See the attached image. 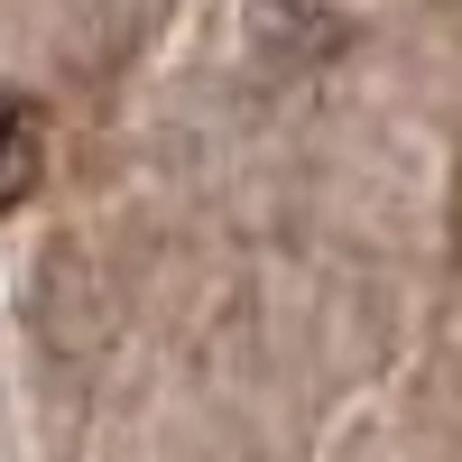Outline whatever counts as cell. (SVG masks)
I'll list each match as a JSON object with an SVG mask.
<instances>
[{"instance_id": "cell-1", "label": "cell", "mask_w": 462, "mask_h": 462, "mask_svg": "<svg viewBox=\"0 0 462 462\" xmlns=\"http://www.w3.org/2000/svg\"><path fill=\"white\" fill-rule=\"evenodd\" d=\"M37 185V121L19 102H0V213H19Z\"/></svg>"}]
</instances>
